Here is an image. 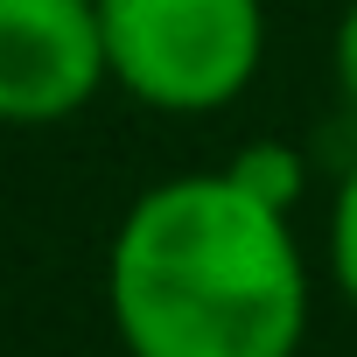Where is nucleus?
Returning a JSON list of instances; mask_svg holds the SVG:
<instances>
[{
    "mask_svg": "<svg viewBox=\"0 0 357 357\" xmlns=\"http://www.w3.org/2000/svg\"><path fill=\"white\" fill-rule=\"evenodd\" d=\"M225 168L238 175L252 197H266V204H280V211H294L301 190H308V168H301V154H294L287 140H252V147H238Z\"/></svg>",
    "mask_w": 357,
    "mask_h": 357,
    "instance_id": "20e7f679",
    "label": "nucleus"
},
{
    "mask_svg": "<svg viewBox=\"0 0 357 357\" xmlns=\"http://www.w3.org/2000/svg\"><path fill=\"white\" fill-rule=\"evenodd\" d=\"M105 315L126 357H294L308 336L294 211L231 168L140 190L105 252Z\"/></svg>",
    "mask_w": 357,
    "mask_h": 357,
    "instance_id": "f257e3e1",
    "label": "nucleus"
},
{
    "mask_svg": "<svg viewBox=\"0 0 357 357\" xmlns=\"http://www.w3.org/2000/svg\"><path fill=\"white\" fill-rule=\"evenodd\" d=\"M329 70H336V91H343L350 119H357V0L343 8V22H336V43H329Z\"/></svg>",
    "mask_w": 357,
    "mask_h": 357,
    "instance_id": "423d86ee",
    "label": "nucleus"
},
{
    "mask_svg": "<svg viewBox=\"0 0 357 357\" xmlns=\"http://www.w3.org/2000/svg\"><path fill=\"white\" fill-rule=\"evenodd\" d=\"M329 273H336V294L357 315V161L336 183V204H329Z\"/></svg>",
    "mask_w": 357,
    "mask_h": 357,
    "instance_id": "39448f33",
    "label": "nucleus"
},
{
    "mask_svg": "<svg viewBox=\"0 0 357 357\" xmlns=\"http://www.w3.org/2000/svg\"><path fill=\"white\" fill-rule=\"evenodd\" d=\"M105 77L147 112H225L266 63V0H98Z\"/></svg>",
    "mask_w": 357,
    "mask_h": 357,
    "instance_id": "f03ea898",
    "label": "nucleus"
},
{
    "mask_svg": "<svg viewBox=\"0 0 357 357\" xmlns=\"http://www.w3.org/2000/svg\"><path fill=\"white\" fill-rule=\"evenodd\" d=\"M105 84L98 0H0V126H56Z\"/></svg>",
    "mask_w": 357,
    "mask_h": 357,
    "instance_id": "7ed1b4c3",
    "label": "nucleus"
}]
</instances>
